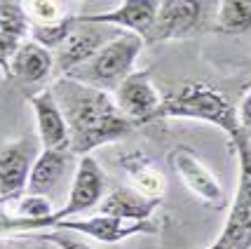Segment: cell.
Returning a JSON list of instances; mask_svg holds the SVG:
<instances>
[{
    "mask_svg": "<svg viewBox=\"0 0 251 249\" xmlns=\"http://www.w3.org/2000/svg\"><path fill=\"white\" fill-rule=\"evenodd\" d=\"M59 109L64 113L68 134H71V153L89 155L110 141L127 137L134 125L125 118L108 92H101L71 78H59L50 87Z\"/></svg>",
    "mask_w": 251,
    "mask_h": 249,
    "instance_id": "6da1fadb",
    "label": "cell"
},
{
    "mask_svg": "<svg viewBox=\"0 0 251 249\" xmlns=\"http://www.w3.org/2000/svg\"><path fill=\"white\" fill-rule=\"evenodd\" d=\"M169 118H188L202 120L209 125H216L221 132H226L230 146L242 137L240 122H237V106H232L221 89L207 85V83H183L162 97V104L153 120Z\"/></svg>",
    "mask_w": 251,
    "mask_h": 249,
    "instance_id": "7a4b0ae2",
    "label": "cell"
},
{
    "mask_svg": "<svg viewBox=\"0 0 251 249\" xmlns=\"http://www.w3.org/2000/svg\"><path fill=\"white\" fill-rule=\"evenodd\" d=\"M143 38L136 33H122L108 45H103L97 55L82 66H77L75 71H71L66 78L82 83L87 87L110 92L122 85L125 78H129L134 71V61L139 59L143 50Z\"/></svg>",
    "mask_w": 251,
    "mask_h": 249,
    "instance_id": "3957f363",
    "label": "cell"
},
{
    "mask_svg": "<svg viewBox=\"0 0 251 249\" xmlns=\"http://www.w3.org/2000/svg\"><path fill=\"white\" fill-rule=\"evenodd\" d=\"M251 141L244 137L235 141L230 148L240 160V181L237 193L230 207L228 221L221 230L219 240L207 249H251Z\"/></svg>",
    "mask_w": 251,
    "mask_h": 249,
    "instance_id": "277c9868",
    "label": "cell"
},
{
    "mask_svg": "<svg viewBox=\"0 0 251 249\" xmlns=\"http://www.w3.org/2000/svg\"><path fill=\"white\" fill-rule=\"evenodd\" d=\"M103 191H106V176H103V169L99 167V163L92 158V155H85L80 158L75 169V176H73V184H71V191H68V200L61 209H56L52 217L45 221V228L52 226L61 221H68L71 217H77L82 212H89L94 205H101L103 200Z\"/></svg>",
    "mask_w": 251,
    "mask_h": 249,
    "instance_id": "5b68a950",
    "label": "cell"
},
{
    "mask_svg": "<svg viewBox=\"0 0 251 249\" xmlns=\"http://www.w3.org/2000/svg\"><path fill=\"white\" fill-rule=\"evenodd\" d=\"M118 35L110 31V26H97V24H85L77 19L75 14V26L68 33L61 47L54 50V66L68 76L71 71H75L77 66H82L97 55L103 45H108L110 40H115Z\"/></svg>",
    "mask_w": 251,
    "mask_h": 249,
    "instance_id": "8992f818",
    "label": "cell"
},
{
    "mask_svg": "<svg viewBox=\"0 0 251 249\" xmlns=\"http://www.w3.org/2000/svg\"><path fill=\"white\" fill-rule=\"evenodd\" d=\"M204 2H193V0H162L157 7V17H155L153 28L143 38L146 45L164 43V40H178L186 38L204 17Z\"/></svg>",
    "mask_w": 251,
    "mask_h": 249,
    "instance_id": "52a82bcc",
    "label": "cell"
},
{
    "mask_svg": "<svg viewBox=\"0 0 251 249\" xmlns=\"http://www.w3.org/2000/svg\"><path fill=\"white\" fill-rule=\"evenodd\" d=\"M35 146L33 137H22L0 151V207L26 193L33 163L38 160Z\"/></svg>",
    "mask_w": 251,
    "mask_h": 249,
    "instance_id": "ba28073f",
    "label": "cell"
},
{
    "mask_svg": "<svg viewBox=\"0 0 251 249\" xmlns=\"http://www.w3.org/2000/svg\"><path fill=\"white\" fill-rule=\"evenodd\" d=\"M115 104L134 127L153 122L155 113L162 104V97L151 83V71L148 68L134 71L129 78H125L122 85L115 89Z\"/></svg>",
    "mask_w": 251,
    "mask_h": 249,
    "instance_id": "9c48e42d",
    "label": "cell"
},
{
    "mask_svg": "<svg viewBox=\"0 0 251 249\" xmlns=\"http://www.w3.org/2000/svg\"><path fill=\"white\" fill-rule=\"evenodd\" d=\"M167 163L178 174V179L183 181V186L193 195H197L204 205L226 207V193L221 188L219 179L209 172L207 167L202 165V160L188 146H176L174 151H169Z\"/></svg>",
    "mask_w": 251,
    "mask_h": 249,
    "instance_id": "30bf717a",
    "label": "cell"
},
{
    "mask_svg": "<svg viewBox=\"0 0 251 249\" xmlns=\"http://www.w3.org/2000/svg\"><path fill=\"white\" fill-rule=\"evenodd\" d=\"M56 230H68V233H82L87 238H94L106 245H115L122 240L131 238V235H151L157 233V226L153 221H129V219H118V217H106V214H97V217L87 219H68L56 223Z\"/></svg>",
    "mask_w": 251,
    "mask_h": 249,
    "instance_id": "8fae6325",
    "label": "cell"
},
{
    "mask_svg": "<svg viewBox=\"0 0 251 249\" xmlns=\"http://www.w3.org/2000/svg\"><path fill=\"white\" fill-rule=\"evenodd\" d=\"M26 99L35 113V127H38V139L43 143V151H71L68 125H66V118L56 104L52 89L45 87Z\"/></svg>",
    "mask_w": 251,
    "mask_h": 249,
    "instance_id": "7c38bea8",
    "label": "cell"
},
{
    "mask_svg": "<svg viewBox=\"0 0 251 249\" xmlns=\"http://www.w3.org/2000/svg\"><path fill=\"white\" fill-rule=\"evenodd\" d=\"M157 0H125L110 12H92V14H77V19L85 24L97 26H110V28H129V33H136L146 38L153 28L157 17Z\"/></svg>",
    "mask_w": 251,
    "mask_h": 249,
    "instance_id": "4fadbf2b",
    "label": "cell"
},
{
    "mask_svg": "<svg viewBox=\"0 0 251 249\" xmlns=\"http://www.w3.org/2000/svg\"><path fill=\"white\" fill-rule=\"evenodd\" d=\"M52 68H54V55L45 50L43 45L26 40L12 56L7 80H17L22 87H40L52 76Z\"/></svg>",
    "mask_w": 251,
    "mask_h": 249,
    "instance_id": "5bb4252c",
    "label": "cell"
},
{
    "mask_svg": "<svg viewBox=\"0 0 251 249\" xmlns=\"http://www.w3.org/2000/svg\"><path fill=\"white\" fill-rule=\"evenodd\" d=\"M28 33H31V22L24 10V2L0 0V71L5 78H10L12 56L26 43Z\"/></svg>",
    "mask_w": 251,
    "mask_h": 249,
    "instance_id": "9a60e30c",
    "label": "cell"
},
{
    "mask_svg": "<svg viewBox=\"0 0 251 249\" xmlns=\"http://www.w3.org/2000/svg\"><path fill=\"white\" fill-rule=\"evenodd\" d=\"M118 165L127 172V176H129V181H131V188L136 193L146 195V197H153V200H162L164 197V193H167V176L141 151H131V153L120 155Z\"/></svg>",
    "mask_w": 251,
    "mask_h": 249,
    "instance_id": "2e32d148",
    "label": "cell"
},
{
    "mask_svg": "<svg viewBox=\"0 0 251 249\" xmlns=\"http://www.w3.org/2000/svg\"><path fill=\"white\" fill-rule=\"evenodd\" d=\"M71 160V151H43L38 155V160L33 163L31 176H28V186H26V195H38V197H47L52 200L56 188L61 184Z\"/></svg>",
    "mask_w": 251,
    "mask_h": 249,
    "instance_id": "e0dca14e",
    "label": "cell"
},
{
    "mask_svg": "<svg viewBox=\"0 0 251 249\" xmlns=\"http://www.w3.org/2000/svg\"><path fill=\"white\" fill-rule=\"evenodd\" d=\"M162 200H153L136 193L134 188H115L101 200V214L129 221H151L153 212L160 207Z\"/></svg>",
    "mask_w": 251,
    "mask_h": 249,
    "instance_id": "ac0fdd59",
    "label": "cell"
},
{
    "mask_svg": "<svg viewBox=\"0 0 251 249\" xmlns=\"http://www.w3.org/2000/svg\"><path fill=\"white\" fill-rule=\"evenodd\" d=\"M216 10L219 31L232 35L251 31V0H223L216 5Z\"/></svg>",
    "mask_w": 251,
    "mask_h": 249,
    "instance_id": "d6986e66",
    "label": "cell"
},
{
    "mask_svg": "<svg viewBox=\"0 0 251 249\" xmlns=\"http://www.w3.org/2000/svg\"><path fill=\"white\" fill-rule=\"evenodd\" d=\"M24 10L28 14L31 26H52L73 17V12H68V5L56 0H31V2H24Z\"/></svg>",
    "mask_w": 251,
    "mask_h": 249,
    "instance_id": "ffe728a7",
    "label": "cell"
},
{
    "mask_svg": "<svg viewBox=\"0 0 251 249\" xmlns=\"http://www.w3.org/2000/svg\"><path fill=\"white\" fill-rule=\"evenodd\" d=\"M35 240H43V242H50V245H54L59 249H92L85 242V240L75 238V235H71L68 230H38V233H33Z\"/></svg>",
    "mask_w": 251,
    "mask_h": 249,
    "instance_id": "44dd1931",
    "label": "cell"
},
{
    "mask_svg": "<svg viewBox=\"0 0 251 249\" xmlns=\"http://www.w3.org/2000/svg\"><path fill=\"white\" fill-rule=\"evenodd\" d=\"M237 122H240L242 137L251 141V89L242 97L240 106H237Z\"/></svg>",
    "mask_w": 251,
    "mask_h": 249,
    "instance_id": "7402d4cb",
    "label": "cell"
}]
</instances>
